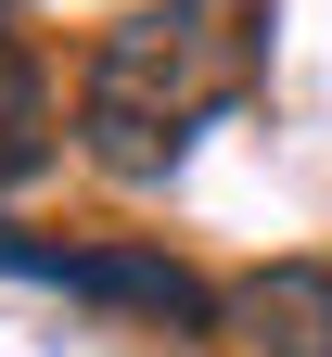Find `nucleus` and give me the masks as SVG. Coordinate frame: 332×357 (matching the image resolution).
<instances>
[{
    "label": "nucleus",
    "instance_id": "obj_4",
    "mask_svg": "<svg viewBox=\"0 0 332 357\" xmlns=\"http://www.w3.org/2000/svg\"><path fill=\"white\" fill-rule=\"evenodd\" d=\"M52 166V77H38V38L13 26L0 0V178H38Z\"/></svg>",
    "mask_w": 332,
    "mask_h": 357
},
{
    "label": "nucleus",
    "instance_id": "obj_3",
    "mask_svg": "<svg viewBox=\"0 0 332 357\" xmlns=\"http://www.w3.org/2000/svg\"><path fill=\"white\" fill-rule=\"evenodd\" d=\"M52 281L64 294H103V306H140V319H192V332L217 319V294L192 281V268H166V255H64Z\"/></svg>",
    "mask_w": 332,
    "mask_h": 357
},
{
    "label": "nucleus",
    "instance_id": "obj_1",
    "mask_svg": "<svg viewBox=\"0 0 332 357\" xmlns=\"http://www.w3.org/2000/svg\"><path fill=\"white\" fill-rule=\"evenodd\" d=\"M256 52H268L256 0H140L128 26H103V52L77 77V153L115 192H166L192 141L243 102Z\"/></svg>",
    "mask_w": 332,
    "mask_h": 357
},
{
    "label": "nucleus",
    "instance_id": "obj_2",
    "mask_svg": "<svg viewBox=\"0 0 332 357\" xmlns=\"http://www.w3.org/2000/svg\"><path fill=\"white\" fill-rule=\"evenodd\" d=\"M217 332L243 357H332V268H268L217 306Z\"/></svg>",
    "mask_w": 332,
    "mask_h": 357
}]
</instances>
